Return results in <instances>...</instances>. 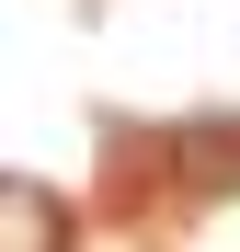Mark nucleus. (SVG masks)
<instances>
[{
  "instance_id": "1",
  "label": "nucleus",
  "mask_w": 240,
  "mask_h": 252,
  "mask_svg": "<svg viewBox=\"0 0 240 252\" xmlns=\"http://www.w3.org/2000/svg\"><path fill=\"white\" fill-rule=\"evenodd\" d=\"M0 252H57V206L34 184H0Z\"/></svg>"
}]
</instances>
